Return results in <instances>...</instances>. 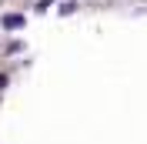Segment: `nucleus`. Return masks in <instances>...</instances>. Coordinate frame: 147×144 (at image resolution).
Returning <instances> with one entry per match:
<instances>
[{
	"label": "nucleus",
	"mask_w": 147,
	"mask_h": 144,
	"mask_svg": "<svg viewBox=\"0 0 147 144\" xmlns=\"http://www.w3.org/2000/svg\"><path fill=\"white\" fill-rule=\"evenodd\" d=\"M0 24H3V30H20L24 27V17H20V14H3Z\"/></svg>",
	"instance_id": "1"
},
{
	"label": "nucleus",
	"mask_w": 147,
	"mask_h": 144,
	"mask_svg": "<svg viewBox=\"0 0 147 144\" xmlns=\"http://www.w3.org/2000/svg\"><path fill=\"white\" fill-rule=\"evenodd\" d=\"M74 10H77V3H74V0H67V3H60V14H64V17H67V14H74Z\"/></svg>",
	"instance_id": "2"
},
{
	"label": "nucleus",
	"mask_w": 147,
	"mask_h": 144,
	"mask_svg": "<svg viewBox=\"0 0 147 144\" xmlns=\"http://www.w3.org/2000/svg\"><path fill=\"white\" fill-rule=\"evenodd\" d=\"M50 3H54V0H37V10H47Z\"/></svg>",
	"instance_id": "3"
},
{
	"label": "nucleus",
	"mask_w": 147,
	"mask_h": 144,
	"mask_svg": "<svg viewBox=\"0 0 147 144\" xmlns=\"http://www.w3.org/2000/svg\"><path fill=\"white\" fill-rule=\"evenodd\" d=\"M3 87H7V74H0V90H3Z\"/></svg>",
	"instance_id": "4"
}]
</instances>
